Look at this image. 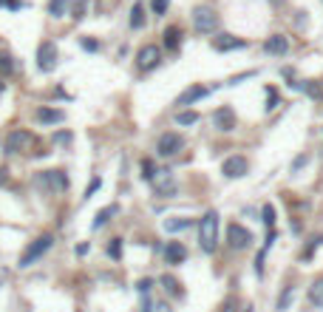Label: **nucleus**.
<instances>
[{
	"label": "nucleus",
	"mask_w": 323,
	"mask_h": 312,
	"mask_svg": "<svg viewBox=\"0 0 323 312\" xmlns=\"http://www.w3.org/2000/svg\"><path fill=\"white\" fill-rule=\"evenodd\" d=\"M179 125H193V122H198V114L196 111H181V114L176 116Z\"/></svg>",
	"instance_id": "nucleus-27"
},
{
	"label": "nucleus",
	"mask_w": 323,
	"mask_h": 312,
	"mask_svg": "<svg viewBox=\"0 0 323 312\" xmlns=\"http://www.w3.org/2000/svg\"><path fill=\"white\" fill-rule=\"evenodd\" d=\"M184 227H190V219H167L164 221V230H170V233L184 230Z\"/></svg>",
	"instance_id": "nucleus-25"
},
{
	"label": "nucleus",
	"mask_w": 323,
	"mask_h": 312,
	"mask_svg": "<svg viewBox=\"0 0 323 312\" xmlns=\"http://www.w3.org/2000/svg\"><path fill=\"white\" fill-rule=\"evenodd\" d=\"M6 153H23V150H32L34 148V133L26 131V128H15L6 139Z\"/></svg>",
	"instance_id": "nucleus-4"
},
{
	"label": "nucleus",
	"mask_w": 323,
	"mask_h": 312,
	"mask_svg": "<svg viewBox=\"0 0 323 312\" xmlns=\"http://www.w3.org/2000/svg\"><path fill=\"white\" fill-rule=\"evenodd\" d=\"M54 244V236H40V239H34L32 244L23 250V256H20V267H32L37 258H43V253H49V247Z\"/></svg>",
	"instance_id": "nucleus-2"
},
{
	"label": "nucleus",
	"mask_w": 323,
	"mask_h": 312,
	"mask_svg": "<svg viewBox=\"0 0 323 312\" xmlns=\"http://www.w3.org/2000/svg\"><path fill=\"white\" fill-rule=\"evenodd\" d=\"M54 139H57L60 145H65V142H71V133H68V131H60L57 136H54Z\"/></svg>",
	"instance_id": "nucleus-36"
},
{
	"label": "nucleus",
	"mask_w": 323,
	"mask_h": 312,
	"mask_svg": "<svg viewBox=\"0 0 323 312\" xmlns=\"http://www.w3.org/2000/svg\"><path fill=\"white\" fill-rule=\"evenodd\" d=\"M74 17H77V20H80V17H85V6H82V0L74 6Z\"/></svg>",
	"instance_id": "nucleus-38"
},
{
	"label": "nucleus",
	"mask_w": 323,
	"mask_h": 312,
	"mask_svg": "<svg viewBox=\"0 0 323 312\" xmlns=\"http://www.w3.org/2000/svg\"><path fill=\"white\" fill-rule=\"evenodd\" d=\"M6 179H9V170H6V167H0V184H6Z\"/></svg>",
	"instance_id": "nucleus-40"
},
{
	"label": "nucleus",
	"mask_w": 323,
	"mask_h": 312,
	"mask_svg": "<svg viewBox=\"0 0 323 312\" xmlns=\"http://www.w3.org/2000/svg\"><path fill=\"white\" fill-rule=\"evenodd\" d=\"M111 216H116V204H108L105 210H99L97 219H94V230H99V227H102V224H105V221H108Z\"/></svg>",
	"instance_id": "nucleus-24"
},
{
	"label": "nucleus",
	"mask_w": 323,
	"mask_h": 312,
	"mask_svg": "<svg viewBox=\"0 0 323 312\" xmlns=\"http://www.w3.org/2000/svg\"><path fill=\"white\" fill-rule=\"evenodd\" d=\"M108 256H111V258H119V256H122V241H119V239H113L111 244H108Z\"/></svg>",
	"instance_id": "nucleus-30"
},
{
	"label": "nucleus",
	"mask_w": 323,
	"mask_h": 312,
	"mask_svg": "<svg viewBox=\"0 0 323 312\" xmlns=\"http://www.w3.org/2000/svg\"><path fill=\"white\" fill-rule=\"evenodd\" d=\"M37 119H40L43 125H57V122L65 119V114L63 111H54V108H37Z\"/></svg>",
	"instance_id": "nucleus-18"
},
{
	"label": "nucleus",
	"mask_w": 323,
	"mask_h": 312,
	"mask_svg": "<svg viewBox=\"0 0 323 312\" xmlns=\"http://www.w3.org/2000/svg\"><path fill=\"white\" fill-rule=\"evenodd\" d=\"M65 9H68V0H51V3H49L51 17H63V15H65Z\"/></svg>",
	"instance_id": "nucleus-26"
},
{
	"label": "nucleus",
	"mask_w": 323,
	"mask_h": 312,
	"mask_svg": "<svg viewBox=\"0 0 323 312\" xmlns=\"http://www.w3.org/2000/svg\"><path fill=\"white\" fill-rule=\"evenodd\" d=\"M198 244L204 253H215L218 247V213L215 210H207L198 221Z\"/></svg>",
	"instance_id": "nucleus-1"
},
{
	"label": "nucleus",
	"mask_w": 323,
	"mask_h": 312,
	"mask_svg": "<svg viewBox=\"0 0 323 312\" xmlns=\"http://www.w3.org/2000/svg\"><path fill=\"white\" fill-rule=\"evenodd\" d=\"M264 49H267V54H275V57H284V54L289 51V43H287V37H284V34H272V37H267Z\"/></svg>",
	"instance_id": "nucleus-16"
},
{
	"label": "nucleus",
	"mask_w": 323,
	"mask_h": 312,
	"mask_svg": "<svg viewBox=\"0 0 323 312\" xmlns=\"http://www.w3.org/2000/svg\"><path fill=\"white\" fill-rule=\"evenodd\" d=\"M167 3H170V0H153V12H156V15H164Z\"/></svg>",
	"instance_id": "nucleus-35"
},
{
	"label": "nucleus",
	"mask_w": 323,
	"mask_h": 312,
	"mask_svg": "<svg viewBox=\"0 0 323 312\" xmlns=\"http://www.w3.org/2000/svg\"><path fill=\"white\" fill-rule=\"evenodd\" d=\"M193 29L198 34H213L218 29V15L213 12L210 6H198L193 12Z\"/></svg>",
	"instance_id": "nucleus-3"
},
{
	"label": "nucleus",
	"mask_w": 323,
	"mask_h": 312,
	"mask_svg": "<svg viewBox=\"0 0 323 312\" xmlns=\"http://www.w3.org/2000/svg\"><path fill=\"white\" fill-rule=\"evenodd\" d=\"M187 258V250H184V244L181 241H167V247H164V261L167 264H181Z\"/></svg>",
	"instance_id": "nucleus-15"
},
{
	"label": "nucleus",
	"mask_w": 323,
	"mask_h": 312,
	"mask_svg": "<svg viewBox=\"0 0 323 312\" xmlns=\"http://www.w3.org/2000/svg\"><path fill=\"white\" fill-rule=\"evenodd\" d=\"M210 94V88L207 85H190V88H184L181 94H179V99H176V105H193V102H198V99H204Z\"/></svg>",
	"instance_id": "nucleus-13"
},
{
	"label": "nucleus",
	"mask_w": 323,
	"mask_h": 312,
	"mask_svg": "<svg viewBox=\"0 0 323 312\" xmlns=\"http://www.w3.org/2000/svg\"><path fill=\"white\" fill-rule=\"evenodd\" d=\"M80 46H82L85 51H97V49H99V43H97V40H91V37H82Z\"/></svg>",
	"instance_id": "nucleus-33"
},
{
	"label": "nucleus",
	"mask_w": 323,
	"mask_h": 312,
	"mask_svg": "<svg viewBox=\"0 0 323 312\" xmlns=\"http://www.w3.org/2000/svg\"><path fill=\"white\" fill-rule=\"evenodd\" d=\"M159 63H162V49H159V46H153V43L142 46L139 54H136V66L142 68V71H153Z\"/></svg>",
	"instance_id": "nucleus-8"
},
{
	"label": "nucleus",
	"mask_w": 323,
	"mask_h": 312,
	"mask_svg": "<svg viewBox=\"0 0 323 312\" xmlns=\"http://www.w3.org/2000/svg\"><path fill=\"white\" fill-rule=\"evenodd\" d=\"M309 301H312L315 307H323V281H315V284L309 287Z\"/></svg>",
	"instance_id": "nucleus-23"
},
{
	"label": "nucleus",
	"mask_w": 323,
	"mask_h": 312,
	"mask_svg": "<svg viewBox=\"0 0 323 312\" xmlns=\"http://www.w3.org/2000/svg\"><path fill=\"white\" fill-rule=\"evenodd\" d=\"M3 91H6V82H3V77H0V97H3Z\"/></svg>",
	"instance_id": "nucleus-42"
},
{
	"label": "nucleus",
	"mask_w": 323,
	"mask_h": 312,
	"mask_svg": "<svg viewBox=\"0 0 323 312\" xmlns=\"http://www.w3.org/2000/svg\"><path fill=\"white\" fill-rule=\"evenodd\" d=\"M54 66H57V46L51 40H43L37 49V68L43 74H49V71H54Z\"/></svg>",
	"instance_id": "nucleus-6"
},
{
	"label": "nucleus",
	"mask_w": 323,
	"mask_h": 312,
	"mask_svg": "<svg viewBox=\"0 0 323 312\" xmlns=\"http://www.w3.org/2000/svg\"><path fill=\"white\" fill-rule=\"evenodd\" d=\"M162 287H164V293H170L173 298H181V295H184L181 284H179L176 278H170V275H164V278H162Z\"/></svg>",
	"instance_id": "nucleus-21"
},
{
	"label": "nucleus",
	"mask_w": 323,
	"mask_h": 312,
	"mask_svg": "<svg viewBox=\"0 0 323 312\" xmlns=\"http://www.w3.org/2000/svg\"><path fill=\"white\" fill-rule=\"evenodd\" d=\"M227 241H230V247H233V250H247V247L252 244V233L247 230L244 224L233 221V224L227 227Z\"/></svg>",
	"instance_id": "nucleus-7"
},
{
	"label": "nucleus",
	"mask_w": 323,
	"mask_h": 312,
	"mask_svg": "<svg viewBox=\"0 0 323 312\" xmlns=\"http://www.w3.org/2000/svg\"><path fill=\"white\" fill-rule=\"evenodd\" d=\"M181 148H184V136H181V133H173V131L162 133L159 142H156V153H159V156H176Z\"/></svg>",
	"instance_id": "nucleus-5"
},
{
	"label": "nucleus",
	"mask_w": 323,
	"mask_h": 312,
	"mask_svg": "<svg viewBox=\"0 0 323 312\" xmlns=\"http://www.w3.org/2000/svg\"><path fill=\"white\" fill-rule=\"evenodd\" d=\"M142 176H145L147 182L156 176V170H153V162H150V159H145V162H142Z\"/></svg>",
	"instance_id": "nucleus-31"
},
{
	"label": "nucleus",
	"mask_w": 323,
	"mask_h": 312,
	"mask_svg": "<svg viewBox=\"0 0 323 312\" xmlns=\"http://www.w3.org/2000/svg\"><path fill=\"white\" fill-rule=\"evenodd\" d=\"M12 71H15L12 57H9V54H0V74H12Z\"/></svg>",
	"instance_id": "nucleus-29"
},
{
	"label": "nucleus",
	"mask_w": 323,
	"mask_h": 312,
	"mask_svg": "<svg viewBox=\"0 0 323 312\" xmlns=\"http://www.w3.org/2000/svg\"><path fill=\"white\" fill-rule=\"evenodd\" d=\"M247 170H250V162H247V156H241V153L227 156L224 165H221V173H224L227 179H241V176H247Z\"/></svg>",
	"instance_id": "nucleus-10"
},
{
	"label": "nucleus",
	"mask_w": 323,
	"mask_h": 312,
	"mask_svg": "<svg viewBox=\"0 0 323 312\" xmlns=\"http://www.w3.org/2000/svg\"><path fill=\"white\" fill-rule=\"evenodd\" d=\"M295 88H301L304 94H309L312 99H323V82L318 80H306V82H292Z\"/></svg>",
	"instance_id": "nucleus-17"
},
{
	"label": "nucleus",
	"mask_w": 323,
	"mask_h": 312,
	"mask_svg": "<svg viewBox=\"0 0 323 312\" xmlns=\"http://www.w3.org/2000/svg\"><path fill=\"white\" fill-rule=\"evenodd\" d=\"M261 216H264V224H267V227H272V224H275V207H272V204H264Z\"/></svg>",
	"instance_id": "nucleus-28"
},
{
	"label": "nucleus",
	"mask_w": 323,
	"mask_h": 312,
	"mask_svg": "<svg viewBox=\"0 0 323 312\" xmlns=\"http://www.w3.org/2000/svg\"><path fill=\"white\" fill-rule=\"evenodd\" d=\"M272 108H278V94H275V88H269L267 91V111H272Z\"/></svg>",
	"instance_id": "nucleus-32"
},
{
	"label": "nucleus",
	"mask_w": 323,
	"mask_h": 312,
	"mask_svg": "<svg viewBox=\"0 0 323 312\" xmlns=\"http://www.w3.org/2000/svg\"><path fill=\"white\" fill-rule=\"evenodd\" d=\"M150 184H153V190L159 196H176V179H173L170 170H156V176L150 179Z\"/></svg>",
	"instance_id": "nucleus-11"
},
{
	"label": "nucleus",
	"mask_w": 323,
	"mask_h": 312,
	"mask_svg": "<svg viewBox=\"0 0 323 312\" xmlns=\"http://www.w3.org/2000/svg\"><path fill=\"white\" fill-rule=\"evenodd\" d=\"M40 184H46L54 193H63V190H68V176H65L63 170H46L40 176Z\"/></svg>",
	"instance_id": "nucleus-12"
},
{
	"label": "nucleus",
	"mask_w": 323,
	"mask_h": 312,
	"mask_svg": "<svg viewBox=\"0 0 323 312\" xmlns=\"http://www.w3.org/2000/svg\"><path fill=\"white\" fill-rule=\"evenodd\" d=\"M306 162H309V156H306V153H301V156H298V159L292 162V173H298V170H301V167H304Z\"/></svg>",
	"instance_id": "nucleus-34"
},
{
	"label": "nucleus",
	"mask_w": 323,
	"mask_h": 312,
	"mask_svg": "<svg viewBox=\"0 0 323 312\" xmlns=\"http://www.w3.org/2000/svg\"><path fill=\"white\" fill-rule=\"evenodd\" d=\"M99 184H102V182H99V179H94V182H91V187H88V190H85V199L91 196V193H94V190H97Z\"/></svg>",
	"instance_id": "nucleus-39"
},
{
	"label": "nucleus",
	"mask_w": 323,
	"mask_h": 312,
	"mask_svg": "<svg viewBox=\"0 0 323 312\" xmlns=\"http://www.w3.org/2000/svg\"><path fill=\"white\" fill-rule=\"evenodd\" d=\"M247 43L238 40V37H233V34H215L213 37V49L215 51H233V49H244Z\"/></svg>",
	"instance_id": "nucleus-14"
},
{
	"label": "nucleus",
	"mask_w": 323,
	"mask_h": 312,
	"mask_svg": "<svg viewBox=\"0 0 323 312\" xmlns=\"http://www.w3.org/2000/svg\"><path fill=\"white\" fill-rule=\"evenodd\" d=\"M130 26H133V29H142V26H145V6H142V3H136V6L130 9Z\"/></svg>",
	"instance_id": "nucleus-22"
},
{
	"label": "nucleus",
	"mask_w": 323,
	"mask_h": 312,
	"mask_svg": "<svg viewBox=\"0 0 323 312\" xmlns=\"http://www.w3.org/2000/svg\"><path fill=\"white\" fill-rule=\"evenodd\" d=\"M213 128H218L221 133H230L233 128H235V108H230V105H221V108H215L213 111Z\"/></svg>",
	"instance_id": "nucleus-9"
},
{
	"label": "nucleus",
	"mask_w": 323,
	"mask_h": 312,
	"mask_svg": "<svg viewBox=\"0 0 323 312\" xmlns=\"http://www.w3.org/2000/svg\"><path fill=\"white\" fill-rule=\"evenodd\" d=\"M156 310L159 312H170V307H167V304H156Z\"/></svg>",
	"instance_id": "nucleus-41"
},
{
	"label": "nucleus",
	"mask_w": 323,
	"mask_h": 312,
	"mask_svg": "<svg viewBox=\"0 0 323 312\" xmlns=\"http://www.w3.org/2000/svg\"><path fill=\"white\" fill-rule=\"evenodd\" d=\"M292 298H295V287H284V293L278 295V301H275V310L278 312H287L292 304Z\"/></svg>",
	"instance_id": "nucleus-20"
},
{
	"label": "nucleus",
	"mask_w": 323,
	"mask_h": 312,
	"mask_svg": "<svg viewBox=\"0 0 323 312\" xmlns=\"http://www.w3.org/2000/svg\"><path fill=\"white\" fill-rule=\"evenodd\" d=\"M164 46H167V51H176L179 43H181V32H179L176 26H170V29H164Z\"/></svg>",
	"instance_id": "nucleus-19"
},
{
	"label": "nucleus",
	"mask_w": 323,
	"mask_h": 312,
	"mask_svg": "<svg viewBox=\"0 0 323 312\" xmlns=\"http://www.w3.org/2000/svg\"><path fill=\"white\" fill-rule=\"evenodd\" d=\"M136 290H139V293H145V295H147V293H150V281H139V284H136Z\"/></svg>",
	"instance_id": "nucleus-37"
}]
</instances>
